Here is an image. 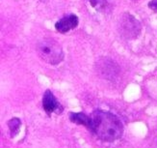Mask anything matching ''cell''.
<instances>
[{"label":"cell","instance_id":"1","mask_svg":"<svg viewBox=\"0 0 157 148\" xmlns=\"http://www.w3.org/2000/svg\"><path fill=\"white\" fill-rule=\"evenodd\" d=\"M88 129L99 139L112 142L119 139L124 133V125L113 113L103 110H94L89 115Z\"/></svg>","mask_w":157,"mask_h":148},{"label":"cell","instance_id":"2","mask_svg":"<svg viewBox=\"0 0 157 148\" xmlns=\"http://www.w3.org/2000/svg\"><path fill=\"white\" fill-rule=\"evenodd\" d=\"M36 50L39 57L43 61L57 65L64 59V50L58 42L51 38H44L37 43Z\"/></svg>","mask_w":157,"mask_h":148},{"label":"cell","instance_id":"3","mask_svg":"<svg viewBox=\"0 0 157 148\" xmlns=\"http://www.w3.org/2000/svg\"><path fill=\"white\" fill-rule=\"evenodd\" d=\"M120 34L126 40H134L141 33V24L138 19H136L129 13L122 15L119 23Z\"/></svg>","mask_w":157,"mask_h":148},{"label":"cell","instance_id":"4","mask_svg":"<svg viewBox=\"0 0 157 148\" xmlns=\"http://www.w3.org/2000/svg\"><path fill=\"white\" fill-rule=\"evenodd\" d=\"M43 106L44 111L50 115L51 113L56 112L60 114L63 111V106L58 102L56 97L53 95L50 90H46L43 97Z\"/></svg>","mask_w":157,"mask_h":148},{"label":"cell","instance_id":"5","mask_svg":"<svg viewBox=\"0 0 157 148\" xmlns=\"http://www.w3.org/2000/svg\"><path fill=\"white\" fill-rule=\"evenodd\" d=\"M78 22H79L78 18L75 15L70 14L62 18H60L55 23V28L60 33H67L70 30L75 28L78 25Z\"/></svg>","mask_w":157,"mask_h":148},{"label":"cell","instance_id":"6","mask_svg":"<svg viewBox=\"0 0 157 148\" xmlns=\"http://www.w3.org/2000/svg\"><path fill=\"white\" fill-rule=\"evenodd\" d=\"M99 70H101V75L110 78L111 77H116L118 72V66L116 65L111 59H107L101 61V65L99 66Z\"/></svg>","mask_w":157,"mask_h":148},{"label":"cell","instance_id":"7","mask_svg":"<svg viewBox=\"0 0 157 148\" xmlns=\"http://www.w3.org/2000/svg\"><path fill=\"white\" fill-rule=\"evenodd\" d=\"M70 119L71 122L79 124V125H84L85 127H88L89 124V115H86L83 112H79V113H74L71 112L70 113Z\"/></svg>","mask_w":157,"mask_h":148},{"label":"cell","instance_id":"8","mask_svg":"<svg viewBox=\"0 0 157 148\" xmlns=\"http://www.w3.org/2000/svg\"><path fill=\"white\" fill-rule=\"evenodd\" d=\"M8 126H9V129H10L11 137L12 138L16 137L17 134H18V132H19L20 126H21V122H20V119L16 118V117L11 119L9 122H8Z\"/></svg>","mask_w":157,"mask_h":148},{"label":"cell","instance_id":"9","mask_svg":"<svg viewBox=\"0 0 157 148\" xmlns=\"http://www.w3.org/2000/svg\"><path fill=\"white\" fill-rule=\"evenodd\" d=\"M92 7L98 11H103L108 5V0H89Z\"/></svg>","mask_w":157,"mask_h":148}]
</instances>
